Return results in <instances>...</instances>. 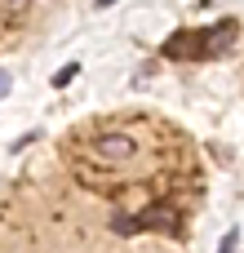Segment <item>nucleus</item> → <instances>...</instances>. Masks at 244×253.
<instances>
[{
  "label": "nucleus",
  "instance_id": "nucleus-1",
  "mask_svg": "<svg viewBox=\"0 0 244 253\" xmlns=\"http://www.w3.org/2000/svg\"><path fill=\"white\" fill-rule=\"evenodd\" d=\"M133 138H124V133H102L98 142H93V156L98 160H133Z\"/></svg>",
  "mask_w": 244,
  "mask_h": 253
},
{
  "label": "nucleus",
  "instance_id": "nucleus-2",
  "mask_svg": "<svg viewBox=\"0 0 244 253\" xmlns=\"http://www.w3.org/2000/svg\"><path fill=\"white\" fill-rule=\"evenodd\" d=\"M164 58H204V31H178L164 44Z\"/></svg>",
  "mask_w": 244,
  "mask_h": 253
},
{
  "label": "nucleus",
  "instance_id": "nucleus-3",
  "mask_svg": "<svg viewBox=\"0 0 244 253\" xmlns=\"http://www.w3.org/2000/svg\"><path fill=\"white\" fill-rule=\"evenodd\" d=\"M138 227H142V231H178V227H182V218H178V209H173V205H151V209L138 218Z\"/></svg>",
  "mask_w": 244,
  "mask_h": 253
},
{
  "label": "nucleus",
  "instance_id": "nucleus-4",
  "mask_svg": "<svg viewBox=\"0 0 244 253\" xmlns=\"http://www.w3.org/2000/svg\"><path fill=\"white\" fill-rule=\"evenodd\" d=\"M236 31H240L236 18H227V22H218L213 31H204V58H218L222 49H231V44H236Z\"/></svg>",
  "mask_w": 244,
  "mask_h": 253
},
{
  "label": "nucleus",
  "instance_id": "nucleus-5",
  "mask_svg": "<svg viewBox=\"0 0 244 253\" xmlns=\"http://www.w3.org/2000/svg\"><path fill=\"white\" fill-rule=\"evenodd\" d=\"M111 231H120V236H138L142 227H138V218H120V213H116V218H111Z\"/></svg>",
  "mask_w": 244,
  "mask_h": 253
},
{
  "label": "nucleus",
  "instance_id": "nucleus-6",
  "mask_svg": "<svg viewBox=\"0 0 244 253\" xmlns=\"http://www.w3.org/2000/svg\"><path fill=\"white\" fill-rule=\"evenodd\" d=\"M76 71H80V67H76V62H67V67L53 76V84H58V89H62V84H71V80H76Z\"/></svg>",
  "mask_w": 244,
  "mask_h": 253
},
{
  "label": "nucleus",
  "instance_id": "nucleus-7",
  "mask_svg": "<svg viewBox=\"0 0 244 253\" xmlns=\"http://www.w3.org/2000/svg\"><path fill=\"white\" fill-rule=\"evenodd\" d=\"M236 249H240V227H231L227 240H222V253H236Z\"/></svg>",
  "mask_w": 244,
  "mask_h": 253
},
{
  "label": "nucleus",
  "instance_id": "nucleus-8",
  "mask_svg": "<svg viewBox=\"0 0 244 253\" xmlns=\"http://www.w3.org/2000/svg\"><path fill=\"white\" fill-rule=\"evenodd\" d=\"M9 89H13V80H9V71H0V98H4Z\"/></svg>",
  "mask_w": 244,
  "mask_h": 253
}]
</instances>
